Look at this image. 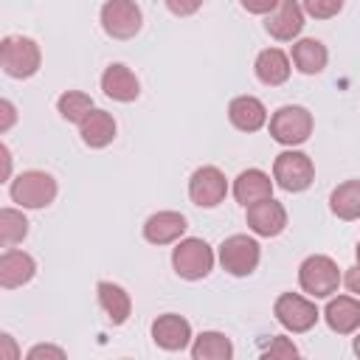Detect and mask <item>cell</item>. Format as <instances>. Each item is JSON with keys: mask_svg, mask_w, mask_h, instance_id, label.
Instances as JSON below:
<instances>
[{"mask_svg": "<svg viewBox=\"0 0 360 360\" xmlns=\"http://www.w3.org/2000/svg\"><path fill=\"white\" fill-rule=\"evenodd\" d=\"M42 53L39 45L31 37H20V34H8L0 42V65L6 70V76L11 79H31L39 70Z\"/></svg>", "mask_w": 360, "mask_h": 360, "instance_id": "obj_1", "label": "cell"}, {"mask_svg": "<svg viewBox=\"0 0 360 360\" xmlns=\"http://www.w3.org/2000/svg\"><path fill=\"white\" fill-rule=\"evenodd\" d=\"M8 194L22 208H45V205H51L56 200V180L48 172L28 169V172H20L11 180Z\"/></svg>", "mask_w": 360, "mask_h": 360, "instance_id": "obj_2", "label": "cell"}, {"mask_svg": "<svg viewBox=\"0 0 360 360\" xmlns=\"http://www.w3.org/2000/svg\"><path fill=\"white\" fill-rule=\"evenodd\" d=\"M172 267L180 278L186 281H200L211 273L214 267V250L208 248L205 239H197V236H188V239H180L177 248L172 250Z\"/></svg>", "mask_w": 360, "mask_h": 360, "instance_id": "obj_3", "label": "cell"}, {"mask_svg": "<svg viewBox=\"0 0 360 360\" xmlns=\"http://www.w3.org/2000/svg\"><path fill=\"white\" fill-rule=\"evenodd\" d=\"M298 284L312 298H329L332 292H338L340 270H338V264L329 256L315 253V256H307L301 262V267H298Z\"/></svg>", "mask_w": 360, "mask_h": 360, "instance_id": "obj_4", "label": "cell"}, {"mask_svg": "<svg viewBox=\"0 0 360 360\" xmlns=\"http://www.w3.org/2000/svg\"><path fill=\"white\" fill-rule=\"evenodd\" d=\"M270 135L284 146H298L312 135V112L301 104H284L270 115Z\"/></svg>", "mask_w": 360, "mask_h": 360, "instance_id": "obj_5", "label": "cell"}, {"mask_svg": "<svg viewBox=\"0 0 360 360\" xmlns=\"http://www.w3.org/2000/svg\"><path fill=\"white\" fill-rule=\"evenodd\" d=\"M259 259H262L259 242L248 233H233V236L222 239V245H219V264L231 276H239V278L250 276L259 267Z\"/></svg>", "mask_w": 360, "mask_h": 360, "instance_id": "obj_6", "label": "cell"}, {"mask_svg": "<svg viewBox=\"0 0 360 360\" xmlns=\"http://www.w3.org/2000/svg\"><path fill=\"white\" fill-rule=\"evenodd\" d=\"M273 180L290 191V194H298V191H307L315 180V166L309 160V155L304 152H295V149H287L276 158L273 163Z\"/></svg>", "mask_w": 360, "mask_h": 360, "instance_id": "obj_7", "label": "cell"}, {"mask_svg": "<svg viewBox=\"0 0 360 360\" xmlns=\"http://www.w3.org/2000/svg\"><path fill=\"white\" fill-rule=\"evenodd\" d=\"M273 315L287 332H295V335L309 332L321 318L318 307L309 298L298 295V292H281L273 304Z\"/></svg>", "mask_w": 360, "mask_h": 360, "instance_id": "obj_8", "label": "cell"}, {"mask_svg": "<svg viewBox=\"0 0 360 360\" xmlns=\"http://www.w3.org/2000/svg\"><path fill=\"white\" fill-rule=\"evenodd\" d=\"M143 14L135 0H107L101 6V28L112 39H132L141 31Z\"/></svg>", "mask_w": 360, "mask_h": 360, "instance_id": "obj_9", "label": "cell"}, {"mask_svg": "<svg viewBox=\"0 0 360 360\" xmlns=\"http://www.w3.org/2000/svg\"><path fill=\"white\" fill-rule=\"evenodd\" d=\"M228 194V180L217 166H200L188 180V197L200 208H217Z\"/></svg>", "mask_w": 360, "mask_h": 360, "instance_id": "obj_10", "label": "cell"}, {"mask_svg": "<svg viewBox=\"0 0 360 360\" xmlns=\"http://www.w3.org/2000/svg\"><path fill=\"white\" fill-rule=\"evenodd\" d=\"M301 28H304L301 0H278V6L264 17V31L273 39H281V42L295 39L301 34Z\"/></svg>", "mask_w": 360, "mask_h": 360, "instance_id": "obj_11", "label": "cell"}, {"mask_svg": "<svg viewBox=\"0 0 360 360\" xmlns=\"http://www.w3.org/2000/svg\"><path fill=\"white\" fill-rule=\"evenodd\" d=\"M248 228L259 236H278L287 228V211L278 200L267 197L248 205Z\"/></svg>", "mask_w": 360, "mask_h": 360, "instance_id": "obj_12", "label": "cell"}, {"mask_svg": "<svg viewBox=\"0 0 360 360\" xmlns=\"http://www.w3.org/2000/svg\"><path fill=\"white\" fill-rule=\"evenodd\" d=\"M152 340L166 352H183L191 340V323L174 312L158 315L152 321Z\"/></svg>", "mask_w": 360, "mask_h": 360, "instance_id": "obj_13", "label": "cell"}, {"mask_svg": "<svg viewBox=\"0 0 360 360\" xmlns=\"http://www.w3.org/2000/svg\"><path fill=\"white\" fill-rule=\"evenodd\" d=\"M34 273H37V262H34L31 253L14 250V248L3 250V256H0V287H6V290L22 287L34 278Z\"/></svg>", "mask_w": 360, "mask_h": 360, "instance_id": "obj_14", "label": "cell"}, {"mask_svg": "<svg viewBox=\"0 0 360 360\" xmlns=\"http://www.w3.org/2000/svg\"><path fill=\"white\" fill-rule=\"evenodd\" d=\"M188 222L180 211H158L143 222V239L152 245H169L177 242L186 233Z\"/></svg>", "mask_w": 360, "mask_h": 360, "instance_id": "obj_15", "label": "cell"}, {"mask_svg": "<svg viewBox=\"0 0 360 360\" xmlns=\"http://www.w3.org/2000/svg\"><path fill=\"white\" fill-rule=\"evenodd\" d=\"M101 90H104V96H110L112 101H124V104H129V101H135V98L141 96L138 76H135L127 65H121V62L110 65V68L101 73Z\"/></svg>", "mask_w": 360, "mask_h": 360, "instance_id": "obj_16", "label": "cell"}, {"mask_svg": "<svg viewBox=\"0 0 360 360\" xmlns=\"http://www.w3.org/2000/svg\"><path fill=\"white\" fill-rule=\"evenodd\" d=\"M326 326L338 335H352L360 329V301L354 295H338L329 298L326 309H323Z\"/></svg>", "mask_w": 360, "mask_h": 360, "instance_id": "obj_17", "label": "cell"}, {"mask_svg": "<svg viewBox=\"0 0 360 360\" xmlns=\"http://www.w3.org/2000/svg\"><path fill=\"white\" fill-rule=\"evenodd\" d=\"M233 197L239 205H253L259 200L273 197V180L270 174H264L262 169H245L239 172V177L233 180Z\"/></svg>", "mask_w": 360, "mask_h": 360, "instance_id": "obj_18", "label": "cell"}, {"mask_svg": "<svg viewBox=\"0 0 360 360\" xmlns=\"http://www.w3.org/2000/svg\"><path fill=\"white\" fill-rule=\"evenodd\" d=\"M228 118L242 132H256L267 124V110L256 96H236L228 104Z\"/></svg>", "mask_w": 360, "mask_h": 360, "instance_id": "obj_19", "label": "cell"}, {"mask_svg": "<svg viewBox=\"0 0 360 360\" xmlns=\"http://www.w3.org/2000/svg\"><path fill=\"white\" fill-rule=\"evenodd\" d=\"M256 79L267 87H278L290 79V56L278 48H264L256 56Z\"/></svg>", "mask_w": 360, "mask_h": 360, "instance_id": "obj_20", "label": "cell"}, {"mask_svg": "<svg viewBox=\"0 0 360 360\" xmlns=\"http://www.w3.org/2000/svg\"><path fill=\"white\" fill-rule=\"evenodd\" d=\"M79 135L90 149H104L112 143L115 138V118L107 110H93L82 124H79Z\"/></svg>", "mask_w": 360, "mask_h": 360, "instance_id": "obj_21", "label": "cell"}, {"mask_svg": "<svg viewBox=\"0 0 360 360\" xmlns=\"http://www.w3.org/2000/svg\"><path fill=\"white\" fill-rule=\"evenodd\" d=\"M96 292H98V304H101V309L107 312L110 323H112V326L127 323V318H129V312H132L129 292H127L121 284H112V281H98Z\"/></svg>", "mask_w": 360, "mask_h": 360, "instance_id": "obj_22", "label": "cell"}, {"mask_svg": "<svg viewBox=\"0 0 360 360\" xmlns=\"http://www.w3.org/2000/svg\"><path fill=\"white\" fill-rule=\"evenodd\" d=\"M326 62H329V53H326V45H323L321 39L304 37V39H298V42L292 45V65H295L301 73L315 76V73H321V70L326 68Z\"/></svg>", "mask_w": 360, "mask_h": 360, "instance_id": "obj_23", "label": "cell"}, {"mask_svg": "<svg viewBox=\"0 0 360 360\" xmlns=\"http://www.w3.org/2000/svg\"><path fill=\"white\" fill-rule=\"evenodd\" d=\"M329 208L338 219H360V180H346L329 194Z\"/></svg>", "mask_w": 360, "mask_h": 360, "instance_id": "obj_24", "label": "cell"}, {"mask_svg": "<svg viewBox=\"0 0 360 360\" xmlns=\"http://www.w3.org/2000/svg\"><path fill=\"white\" fill-rule=\"evenodd\" d=\"M194 360H228L233 357V343L222 332H202L191 343Z\"/></svg>", "mask_w": 360, "mask_h": 360, "instance_id": "obj_25", "label": "cell"}, {"mask_svg": "<svg viewBox=\"0 0 360 360\" xmlns=\"http://www.w3.org/2000/svg\"><path fill=\"white\" fill-rule=\"evenodd\" d=\"M56 110H59V115H62L65 121L82 124L96 107H93V98H90L87 93H82V90H65V93L56 98Z\"/></svg>", "mask_w": 360, "mask_h": 360, "instance_id": "obj_26", "label": "cell"}, {"mask_svg": "<svg viewBox=\"0 0 360 360\" xmlns=\"http://www.w3.org/2000/svg\"><path fill=\"white\" fill-rule=\"evenodd\" d=\"M28 233V219L22 217V211L17 208H3L0 211V242L3 248H14L17 242H22Z\"/></svg>", "mask_w": 360, "mask_h": 360, "instance_id": "obj_27", "label": "cell"}, {"mask_svg": "<svg viewBox=\"0 0 360 360\" xmlns=\"http://www.w3.org/2000/svg\"><path fill=\"white\" fill-rule=\"evenodd\" d=\"M301 8L312 20H332L343 8V0H301Z\"/></svg>", "mask_w": 360, "mask_h": 360, "instance_id": "obj_28", "label": "cell"}, {"mask_svg": "<svg viewBox=\"0 0 360 360\" xmlns=\"http://www.w3.org/2000/svg\"><path fill=\"white\" fill-rule=\"evenodd\" d=\"M295 354H298V349L287 338H273V343L264 349V357H295Z\"/></svg>", "mask_w": 360, "mask_h": 360, "instance_id": "obj_29", "label": "cell"}, {"mask_svg": "<svg viewBox=\"0 0 360 360\" xmlns=\"http://www.w3.org/2000/svg\"><path fill=\"white\" fill-rule=\"evenodd\" d=\"M202 0H166V8L174 14V17H191L194 11H200Z\"/></svg>", "mask_w": 360, "mask_h": 360, "instance_id": "obj_30", "label": "cell"}, {"mask_svg": "<svg viewBox=\"0 0 360 360\" xmlns=\"http://www.w3.org/2000/svg\"><path fill=\"white\" fill-rule=\"evenodd\" d=\"M239 3H242V8L250 11V14H270V11L278 6V0H239Z\"/></svg>", "mask_w": 360, "mask_h": 360, "instance_id": "obj_31", "label": "cell"}, {"mask_svg": "<svg viewBox=\"0 0 360 360\" xmlns=\"http://www.w3.org/2000/svg\"><path fill=\"white\" fill-rule=\"evenodd\" d=\"M0 115H3V118H0V132H8V129H11V124L17 121L14 104H11L8 98H3V101H0Z\"/></svg>", "mask_w": 360, "mask_h": 360, "instance_id": "obj_32", "label": "cell"}, {"mask_svg": "<svg viewBox=\"0 0 360 360\" xmlns=\"http://www.w3.org/2000/svg\"><path fill=\"white\" fill-rule=\"evenodd\" d=\"M39 357H56V360H62L65 352H62L59 346H34V349L28 352V360H39Z\"/></svg>", "mask_w": 360, "mask_h": 360, "instance_id": "obj_33", "label": "cell"}, {"mask_svg": "<svg viewBox=\"0 0 360 360\" xmlns=\"http://www.w3.org/2000/svg\"><path fill=\"white\" fill-rule=\"evenodd\" d=\"M343 281H346V287H349V292H354V295H360V264H354V267H349V270H346V276H343Z\"/></svg>", "mask_w": 360, "mask_h": 360, "instance_id": "obj_34", "label": "cell"}, {"mask_svg": "<svg viewBox=\"0 0 360 360\" xmlns=\"http://www.w3.org/2000/svg\"><path fill=\"white\" fill-rule=\"evenodd\" d=\"M0 343H3V354L0 357H8V360H14L17 357V349H14V343H11V335H0Z\"/></svg>", "mask_w": 360, "mask_h": 360, "instance_id": "obj_35", "label": "cell"}, {"mask_svg": "<svg viewBox=\"0 0 360 360\" xmlns=\"http://www.w3.org/2000/svg\"><path fill=\"white\" fill-rule=\"evenodd\" d=\"M0 155H3V180H8V174H11V152H8L6 143L0 146Z\"/></svg>", "mask_w": 360, "mask_h": 360, "instance_id": "obj_36", "label": "cell"}, {"mask_svg": "<svg viewBox=\"0 0 360 360\" xmlns=\"http://www.w3.org/2000/svg\"><path fill=\"white\" fill-rule=\"evenodd\" d=\"M354 354H357V357H360V335H357V338H354Z\"/></svg>", "mask_w": 360, "mask_h": 360, "instance_id": "obj_37", "label": "cell"}, {"mask_svg": "<svg viewBox=\"0 0 360 360\" xmlns=\"http://www.w3.org/2000/svg\"><path fill=\"white\" fill-rule=\"evenodd\" d=\"M354 253H357V264H360V242H357V248H354Z\"/></svg>", "mask_w": 360, "mask_h": 360, "instance_id": "obj_38", "label": "cell"}]
</instances>
